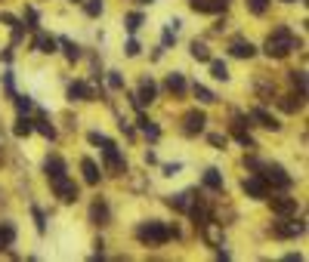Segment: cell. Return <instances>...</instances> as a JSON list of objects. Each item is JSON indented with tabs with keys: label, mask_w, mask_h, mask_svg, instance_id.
<instances>
[{
	"label": "cell",
	"mask_w": 309,
	"mask_h": 262,
	"mask_svg": "<svg viewBox=\"0 0 309 262\" xmlns=\"http://www.w3.org/2000/svg\"><path fill=\"white\" fill-rule=\"evenodd\" d=\"M300 47V41L291 34V28L288 25H279L272 34H269V41H266V56L269 59H285L291 50H297Z\"/></svg>",
	"instance_id": "1"
},
{
	"label": "cell",
	"mask_w": 309,
	"mask_h": 262,
	"mask_svg": "<svg viewBox=\"0 0 309 262\" xmlns=\"http://www.w3.org/2000/svg\"><path fill=\"white\" fill-rule=\"evenodd\" d=\"M170 238H176V229H170V226H164V222H142V226H136V241H142V244H148V247H161V244H167Z\"/></svg>",
	"instance_id": "2"
},
{
	"label": "cell",
	"mask_w": 309,
	"mask_h": 262,
	"mask_svg": "<svg viewBox=\"0 0 309 262\" xmlns=\"http://www.w3.org/2000/svg\"><path fill=\"white\" fill-rule=\"evenodd\" d=\"M260 176L266 179V182H272L275 185V189H291V185H294V179L285 173V167H279V164H260Z\"/></svg>",
	"instance_id": "3"
},
{
	"label": "cell",
	"mask_w": 309,
	"mask_h": 262,
	"mask_svg": "<svg viewBox=\"0 0 309 262\" xmlns=\"http://www.w3.org/2000/svg\"><path fill=\"white\" fill-rule=\"evenodd\" d=\"M102 158H105V167H108V173H114V176L127 173V164H124V158H121V152H118V145H114L111 139L102 145Z\"/></svg>",
	"instance_id": "4"
},
{
	"label": "cell",
	"mask_w": 309,
	"mask_h": 262,
	"mask_svg": "<svg viewBox=\"0 0 309 262\" xmlns=\"http://www.w3.org/2000/svg\"><path fill=\"white\" fill-rule=\"evenodd\" d=\"M50 185H53V192H56V198H59L62 204H74V201H77V185H74L68 176L50 179Z\"/></svg>",
	"instance_id": "5"
},
{
	"label": "cell",
	"mask_w": 309,
	"mask_h": 262,
	"mask_svg": "<svg viewBox=\"0 0 309 262\" xmlns=\"http://www.w3.org/2000/svg\"><path fill=\"white\" fill-rule=\"evenodd\" d=\"M306 232V222H291V216H282V222L272 226V235L275 238H297Z\"/></svg>",
	"instance_id": "6"
},
{
	"label": "cell",
	"mask_w": 309,
	"mask_h": 262,
	"mask_svg": "<svg viewBox=\"0 0 309 262\" xmlns=\"http://www.w3.org/2000/svg\"><path fill=\"white\" fill-rule=\"evenodd\" d=\"M154 96H158V87H154V81H151V78H142L139 93H136V96H130V102H133V108H142V105H151V102H154Z\"/></svg>",
	"instance_id": "7"
},
{
	"label": "cell",
	"mask_w": 309,
	"mask_h": 262,
	"mask_svg": "<svg viewBox=\"0 0 309 262\" xmlns=\"http://www.w3.org/2000/svg\"><path fill=\"white\" fill-rule=\"evenodd\" d=\"M204 124H207L204 111H198V108L186 111V118H182V130H186V136H198V133L204 130Z\"/></svg>",
	"instance_id": "8"
},
{
	"label": "cell",
	"mask_w": 309,
	"mask_h": 262,
	"mask_svg": "<svg viewBox=\"0 0 309 262\" xmlns=\"http://www.w3.org/2000/svg\"><path fill=\"white\" fill-rule=\"evenodd\" d=\"M241 189L248 192V198H254V201H263V198L269 195V182H266L263 176H248V179L241 182Z\"/></svg>",
	"instance_id": "9"
},
{
	"label": "cell",
	"mask_w": 309,
	"mask_h": 262,
	"mask_svg": "<svg viewBox=\"0 0 309 262\" xmlns=\"http://www.w3.org/2000/svg\"><path fill=\"white\" fill-rule=\"evenodd\" d=\"M189 7L195 13H223L229 7V0H189Z\"/></svg>",
	"instance_id": "10"
},
{
	"label": "cell",
	"mask_w": 309,
	"mask_h": 262,
	"mask_svg": "<svg viewBox=\"0 0 309 262\" xmlns=\"http://www.w3.org/2000/svg\"><path fill=\"white\" fill-rule=\"evenodd\" d=\"M269 204H272V213L275 216H294L297 213V198H272V201H269Z\"/></svg>",
	"instance_id": "11"
},
{
	"label": "cell",
	"mask_w": 309,
	"mask_h": 262,
	"mask_svg": "<svg viewBox=\"0 0 309 262\" xmlns=\"http://www.w3.org/2000/svg\"><path fill=\"white\" fill-rule=\"evenodd\" d=\"M44 173H47L50 179H59V176H65V161H62L59 155H50V158L44 161Z\"/></svg>",
	"instance_id": "12"
},
{
	"label": "cell",
	"mask_w": 309,
	"mask_h": 262,
	"mask_svg": "<svg viewBox=\"0 0 309 262\" xmlns=\"http://www.w3.org/2000/svg\"><path fill=\"white\" fill-rule=\"evenodd\" d=\"M229 53L235 56V59H254V56H257V47H254L251 41H235V44L229 47Z\"/></svg>",
	"instance_id": "13"
},
{
	"label": "cell",
	"mask_w": 309,
	"mask_h": 262,
	"mask_svg": "<svg viewBox=\"0 0 309 262\" xmlns=\"http://www.w3.org/2000/svg\"><path fill=\"white\" fill-rule=\"evenodd\" d=\"M251 118L260 121V127H266V130H282V124H279L272 115H269L266 108H254V111H251Z\"/></svg>",
	"instance_id": "14"
},
{
	"label": "cell",
	"mask_w": 309,
	"mask_h": 262,
	"mask_svg": "<svg viewBox=\"0 0 309 262\" xmlns=\"http://www.w3.org/2000/svg\"><path fill=\"white\" fill-rule=\"evenodd\" d=\"M68 99H71V102H74V99H77V102H87V99H96V93H93L87 84H71V87H68Z\"/></svg>",
	"instance_id": "15"
},
{
	"label": "cell",
	"mask_w": 309,
	"mask_h": 262,
	"mask_svg": "<svg viewBox=\"0 0 309 262\" xmlns=\"http://www.w3.org/2000/svg\"><path fill=\"white\" fill-rule=\"evenodd\" d=\"M108 204H102V201H96L93 207H90V219L96 222V226H105V222H108Z\"/></svg>",
	"instance_id": "16"
},
{
	"label": "cell",
	"mask_w": 309,
	"mask_h": 262,
	"mask_svg": "<svg viewBox=\"0 0 309 262\" xmlns=\"http://www.w3.org/2000/svg\"><path fill=\"white\" fill-rule=\"evenodd\" d=\"M204 189H210V192H220V189H223V173H220L217 167H210V170L204 173Z\"/></svg>",
	"instance_id": "17"
},
{
	"label": "cell",
	"mask_w": 309,
	"mask_h": 262,
	"mask_svg": "<svg viewBox=\"0 0 309 262\" xmlns=\"http://www.w3.org/2000/svg\"><path fill=\"white\" fill-rule=\"evenodd\" d=\"M81 170H84V179H87V185H96V182H99V167H96L90 158H84V161H81Z\"/></svg>",
	"instance_id": "18"
},
{
	"label": "cell",
	"mask_w": 309,
	"mask_h": 262,
	"mask_svg": "<svg viewBox=\"0 0 309 262\" xmlns=\"http://www.w3.org/2000/svg\"><path fill=\"white\" fill-rule=\"evenodd\" d=\"M34 50L37 53H56V41H53V37H47V34H37L34 37Z\"/></svg>",
	"instance_id": "19"
},
{
	"label": "cell",
	"mask_w": 309,
	"mask_h": 262,
	"mask_svg": "<svg viewBox=\"0 0 309 262\" xmlns=\"http://www.w3.org/2000/svg\"><path fill=\"white\" fill-rule=\"evenodd\" d=\"M13 241H16V229L10 226V222H0V250H7Z\"/></svg>",
	"instance_id": "20"
},
{
	"label": "cell",
	"mask_w": 309,
	"mask_h": 262,
	"mask_svg": "<svg viewBox=\"0 0 309 262\" xmlns=\"http://www.w3.org/2000/svg\"><path fill=\"white\" fill-rule=\"evenodd\" d=\"M56 44H62V50H65V56H68V62H74V59H81V47H77V44H71L68 37H59Z\"/></svg>",
	"instance_id": "21"
},
{
	"label": "cell",
	"mask_w": 309,
	"mask_h": 262,
	"mask_svg": "<svg viewBox=\"0 0 309 262\" xmlns=\"http://www.w3.org/2000/svg\"><path fill=\"white\" fill-rule=\"evenodd\" d=\"M210 78H217V81H229V68H226V62L210 59Z\"/></svg>",
	"instance_id": "22"
},
{
	"label": "cell",
	"mask_w": 309,
	"mask_h": 262,
	"mask_svg": "<svg viewBox=\"0 0 309 262\" xmlns=\"http://www.w3.org/2000/svg\"><path fill=\"white\" fill-rule=\"evenodd\" d=\"M167 90L170 93H186V78H182V74H167Z\"/></svg>",
	"instance_id": "23"
},
{
	"label": "cell",
	"mask_w": 309,
	"mask_h": 262,
	"mask_svg": "<svg viewBox=\"0 0 309 262\" xmlns=\"http://www.w3.org/2000/svg\"><path fill=\"white\" fill-rule=\"evenodd\" d=\"M192 59H198V62H210V50H207L201 41H192Z\"/></svg>",
	"instance_id": "24"
},
{
	"label": "cell",
	"mask_w": 309,
	"mask_h": 262,
	"mask_svg": "<svg viewBox=\"0 0 309 262\" xmlns=\"http://www.w3.org/2000/svg\"><path fill=\"white\" fill-rule=\"evenodd\" d=\"M136 124H139V130H142V133H145V136H148L151 142H154V139H158V136H161V130H158V127H154V124H151L148 118H139Z\"/></svg>",
	"instance_id": "25"
},
{
	"label": "cell",
	"mask_w": 309,
	"mask_h": 262,
	"mask_svg": "<svg viewBox=\"0 0 309 262\" xmlns=\"http://www.w3.org/2000/svg\"><path fill=\"white\" fill-rule=\"evenodd\" d=\"M13 133H16V136H31V133H34V121L19 118V121H16V127H13Z\"/></svg>",
	"instance_id": "26"
},
{
	"label": "cell",
	"mask_w": 309,
	"mask_h": 262,
	"mask_svg": "<svg viewBox=\"0 0 309 262\" xmlns=\"http://www.w3.org/2000/svg\"><path fill=\"white\" fill-rule=\"evenodd\" d=\"M291 84L300 96H306V71H291Z\"/></svg>",
	"instance_id": "27"
},
{
	"label": "cell",
	"mask_w": 309,
	"mask_h": 262,
	"mask_svg": "<svg viewBox=\"0 0 309 262\" xmlns=\"http://www.w3.org/2000/svg\"><path fill=\"white\" fill-rule=\"evenodd\" d=\"M195 99H198L201 105H210V102H217V96H213L207 87H201V84H195Z\"/></svg>",
	"instance_id": "28"
},
{
	"label": "cell",
	"mask_w": 309,
	"mask_h": 262,
	"mask_svg": "<svg viewBox=\"0 0 309 262\" xmlns=\"http://www.w3.org/2000/svg\"><path fill=\"white\" fill-rule=\"evenodd\" d=\"M167 204H170L173 210H189V207H192L189 195H170V198H167Z\"/></svg>",
	"instance_id": "29"
},
{
	"label": "cell",
	"mask_w": 309,
	"mask_h": 262,
	"mask_svg": "<svg viewBox=\"0 0 309 262\" xmlns=\"http://www.w3.org/2000/svg\"><path fill=\"white\" fill-rule=\"evenodd\" d=\"M139 25H142V16H139V13H130V16L124 19V28H127L130 34H136V31H139Z\"/></svg>",
	"instance_id": "30"
},
{
	"label": "cell",
	"mask_w": 309,
	"mask_h": 262,
	"mask_svg": "<svg viewBox=\"0 0 309 262\" xmlns=\"http://www.w3.org/2000/svg\"><path fill=\"white\" fill-rule=\"evenodd\" d=\"M34 130L41 133V136H47V139H56V130H53V124H47V121H34Z\"/></svg>",
	"instance_id": "31"
},
{
	"label": "cell",
	"mask_w": 309,
	"mask_h": 262,
	"mask_svg": "<svg viewBox=\"0 0 309 262\" xmlns=\"http://www.w3.org/2000/svg\"><path fill=\"white\" fill-rule=\"evenodd\" d=\"M16 108H19V115H28V111L34 108V102L28 96H16Z\"/></svg>",
	"instance_id": "32"
},
{
	"label": "cell",
	"mask_w": 309,
	"mask_h": 262,
	"mask_svg": "<svg viewBox=\"0 0 309 262\" xmlns=\"http://www.w3.org/2000/svg\"><path fill=\"white\" fill-rule=\"evenodd\" d=\"M266 4H269V0H248V10H251L254 16H263V13H266Z\"/></svg>",
	"instance_id": "33"
},
{
	"label": "cell",
	"mask_w": 309,
	"mask_h": 262,
	"mask_svg": "<svg viewBox=\"0 0 309 262\" xmlns=\"http://www.w3.org/2000/svg\"><path fill=\"white\" fill-rule=\"evenodd\" d=\"M279 105H282L285 111H297V108L303 105V99H297V102H294V96H282V102H279Z\"/></svg>",
	"instance_id": "34"
},
{
	"label": "cell",
	"mask_w": 309,
	"mask_h": 262,
	"mask_svg": "<svg viewBox=\"0 0 309 262\" xmlns=\"http://www.w3.org/2000/svg\"><path fill=\"white\" fill-rule=\"evenodd\" d=\"M108 87L111 90H124V78H121L118 71H108Z\"/></svg>",
	"instance_id": "35"
},
{
	"label": "cell",
	"mask_w": 309,
	"mask_h": 262,
	"mask_svg": "<svg viewBox=\"0 0 309 262\" xmlns=\"http://www.w3.org/2000/svg\"><path fill=\"white\" fill-rule=\"evenodd\" d=\"M84 10H87V16H99L102 13V0H87Z\"/></svg>",
	"instance_id": "36"
},
{
	"label": "cell",
	"mask_w": 309,
	"mask_h": 262,
	"mask_svg": "<svg viewBox=\"0 0 309 262\" xmlns=\"http://www.w3.org/2000/svg\"><path fill=\"white\" fill-rule=\"evenodd\" d=\"M31 213H34V222H37V232L44 235V232H47V222H44V213L37 210V207H31Z\"/></svg>",
	"instance_id": "37"
},
{
	"label": "cell",
	"mask_w": 309,
	"mask_h": 262,
	"mask_svg": "<svg viewBox=\"0 0 309 262\" xmlns=\"http://www.w3.org/2000/svg\"><path fill=\"white\" fill-rule=\"evenodd\" d=\"M210 145H213V148H226V136H223V133H213V136H210Z\"/></svg>",
	"instance_id": "38"
},
{
	"label": "cell",
	"mask_w": 309,
	"mask_h": 262,
	"mask_svg": "<svg viewBox=\"0 0 309 262\" xmlns=\"http://www.w3.org/2000/svg\"><path fill=\"white\" fill-rule=\"evenodd\" d=\"M173 41H176V31H173V28H167V31H164V44H161V47H170Z\"/></svg>",
	"instance_id": "39"
},
{
	"label": "cell",
	"mask_w": 309,
	"mask_h": 262,
	"mask_svg": "<svg viewBox=\"0 0 309 262\" xmlns=\"http://www.w3.org/2000/svg\"><path fill=\"white\" fill-rule=\"evenodd\" d=\"M90 142H93V145H105L108 139H105L102 133H96V130H93V133H90Z\"/></svg>",
	"instance_id": "40"
},
{
	"label": "cell",
	"mask_w": 309,
	"mask_h": 262,
	"mask_svg": "<svg viewBox=\"0 0 309 262\" xmlns=\"http://www.w3.org/2000/svg\"><path fill=\"white\" fill-rule=\"evenodd\" d=\"M4 87H7L10 96H16V90H13V74H4Z\"/></svg>",
	"instance_id": "41"
},
{
	"label": "cell",
	"mask_w": 309,
	"mask_h": 262,
	"mask_svg": "<svg viewBox=\"0 0 309 262\" xmlns=\"http://www.w3.org/2000/svg\"><path fill=\"white\" fill-rule=\"evenodd\" d=\"M127 56H139V44H136V41L127 44Z\"/></svg>",
	"instance_id": "42"
},
{
	"label": "cell",
	"mask_w": 309,
	"mask_h": 262,
	"mask_svg": "<svg viewBox=\"0 0 309 262\" xmlns=\"http://www.w3.org/2000/svg\"><path fill=\"white\" fill-rule=\"evenodd\" d=\"M164 173H167V176H173V173H179V164H167V167H164Z\"/></svg>",
	"instance_id": "43"
},
{
	"label": "cell",
	"mask_w": 309,
	"mask_h": 262,
	"mask_svg": "<svg viewBox=\"0 0 309 262\" xmlns=\"http://www.w3.org/2000/svg\"><path fill=\"white\" fill-rule=\"evenodd\" d=\"M300 259H303L300 253H288V256H285V262H300Z\"/></svg>",
	"instance_id": "44"
},
{
	"label": "cell",
	"mask_w": 309,
	"mask_h": 262,
	"mask_svg": "<svg viewBox=\"0 0 309 262\" xmlns=\"http://www.w3.org/2000/svg\"><path fill=\"white\" fill-rule=\"evenodd\" d=\"M285 4H294V0H285Z\"/></svg>",
	"instance_id": "45"
}]
</instances>
